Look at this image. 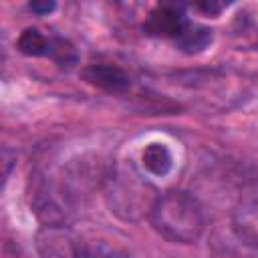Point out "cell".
Segmentation results:
<instances>
[{
  "label": "cell",
  "instance_id": "cell-4",
  "mask_svg": "<svg viewBox=\"0 0 258 258\" xmlns=\"http://www.w3.org/2000/svg\"><path fill=\"white\" fill-rule=\"evenodd\" d=\"M187 18L181 6L177 4H161L153 8L143 22V30L151 36H173L179 38L187 28Z\"/></svg>",
  "mask_w": 258,
  "mask_h": 258
},
{
  "label": "cell",
  "instance_id": "cell-10",
  "mask_svg": "<svg viewBox=\"0 0 258 258\" xmlns=\"http://www.w3.org/2000/svg\"><path fill=\"white\" fill-rule=\"evenodd\" d=\"M16 46L26 56H44L50 48V38H46L36 28H24L16 40Z\"/></svg>",
  "mask_w": 258,
  "mask_h": 258
},
{
  "label": "cell",
  "instance_id": "cell-12",
  "mask_svg": "<svg viewBox=\"0 0 258 258\" xmlns=\"http://www.w3.org/2000/svg\"><path fill=\"white\" fill-rule=\"evenodd\" d=\"M28 8L34 12V14H38V16H44V14H48V12H52L54 8H56V4L52 2V0H42V2H30L28 4Z\"/></svg>",
  "mask_w": 258,
  "mask_h": 258
},
{
  "label": "cell",
  "instance_id": "cell-2",
  "mask_svg": "<svg viewBox=\"0 0 258 258\" xmlns=\"http://www.w3.org/2000/svg\"><path fill=\"white\" fill-rule=\"evenodd\" d=\"M103 187L111 214L125 222H137L143 218V214L149 216V210L157 198L153 187L139 175V171L131 163L111 169Z\"/></svg>",
  "mask_w": 258,
  "mask_h": 258
},
{
  "label": "cell",
  "instance_id": "cell-9",
  "mask_svg": "<svg viewBox=\"0 0 258 258\" xmlns=\"http://www.w3.org/2000/svg\"><path fill=\"white\" fill-rule=\"evenodd\" d=\"M79 258H133L127 250L113 246L105 240H81Z\"/></svg>",
  "mask_w": 258,
  "mask_h": 258
},
{
  "label": "cell",
  "instance_id": "cell-14",
  "mask_svg": "<svg viewBox=\"0 0 258 258\" xmlns=\"http://www.w3.org/2000/svg\"><path fill=\"white\" fill-rule=\"evenodd\" d=\"M196 8L198 10H204L206 14H218L224 8V4H218V2H200V4H196Z\"/></svg>",
  "mask_w": 258,
  "mask_h": 258
},
{
  "label": "cell",
  "instance_id": "cell-3",
  "mask_svg": "<svg viewBox=\"0 0 258 258\" xmlns=\"http://www.w3.org/2000/svg\"><path fill=\"white\" fill-rule=\"evenodd\" d=\"M79 242L64 226H42L36 234V250L42 258H79Z\"/></svg>",
  "mask_w": 258,
  "mask_h": 258
},
{
  "label": "cell",
  "instance_id": "cell-11",
  "mask_svg": "<svg viewBox=\"0 0 258 258\" xmlns=\"http://www.w3.org/2000/svg\"><path fill=\"white\" fill-rule=\"evenodd\" d=\"M48 56L54 58L58 64H71L77 60V52H75L73 44L69 40H62V38H50Z\"/></svg>",
  "mask_w": 258,
  "mask_h": 258
},
{
  "label": "cell",
  "instance_id": "cell-8",
  "mask_svg": "<svg viewBox=\"0 0 258 258\" xmlns=\"http://www.w3.org/2000/svg\"><path fill=\"white\" fill-rule=\"evenodd\" d=\"M179 50L187 54H198L212 44V30L206 26H187L179 38H175Z\"/></svg>",
  "mask_w": 258,
  "mask_h": 258
},
{
  "label": "cell",
  "instance_id": "cell-6",
  "mask_svg": "<svg viewBox=\"0 0 258 258\" xmlns=\"http://www.w3.org/2000/svg\"><path fill=\"white\" fill-rule=\"evenodd\" d=\"M232 230L242 244L258 250V200H244L236 206Z\"/></svg>",
  "mask_w": 258,
  "mask_h": 258
},
{
  "label": "cell",
  "instance_id": "cell-13",
  "mask_svg": "<svg viewBox=\"0 0 258 258\" xmlns=\"http://www.w3.org/2000/svg\"><path fill=\"white\" fill-rule=\"evenodd\" d=\"M2 161H4V179H8L10 169H12L14 161H16V153H12L8 147H4V149H2Z\"/></svg>",
  "mask_w": 258,
  "mask_h": 258
},
{
  "label": "cell",
  "instance_id": "cell-7",
  "mask_svg": "<svg viewBox=\"0 0 258 258\" xmlns=\"http://www.w3.org/2000/svg\"><path fill=\"white\" fill-rule=\"evenodd\" d=\"M141 163L147 173H151L155 177H163L173 167V155L165 143L153 141V143L145 145V149L141 151Z\"/></svg>",
  "mask_w": 258,
  "mask_h": 258
},
{
  "label": "cell",
  "instance_id": "cell-5",
  "mask_svg": "<svg viewBox=\"0 0 258 258\" xmlns=\"http://www.w3.org/2000/svg\"><path fill=\"white\" fill-rule=\"evenodd\" d=\"M81 77L89 85H93L97 89H103V91H109V93H123L131 85L129 75L121 67L107 64V62H95V64L85 67Z\"/></svg>",
  "mask_w": 258,
  "mask_h": 258
},
{
  "label": "cell",
  "instance_id": "cell-1",
  "mask_svg": "<svg viewBox=\"0 0 258 258\" xmlns=\"http://www.w3.org/2000/svg\"><path fill=\"white\" fill-rule=\"evenodd\" d=\"M151 228L165 240L175 244H194L206 228L202 204L187 191L169 189L155 198L149 210Z\"/></svg>",
  "mask_w": 258,
  "mask_h": 258
}]
</instances>
